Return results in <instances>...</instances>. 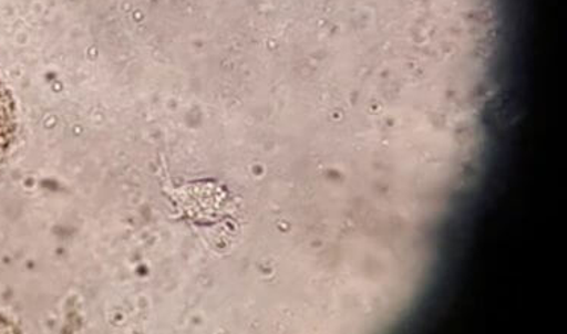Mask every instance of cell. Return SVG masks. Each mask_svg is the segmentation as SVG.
Instances as JSON below:
<instances>
[{
	"label": "cell",
	"instance_id": "1",
	"mask_svg": "<svg viewBox=\"0 0 567 334\" xmlns=\"http://www.w3.org/2000/svg\"><path fill=\"white\" fill-rule=\"evenodd\" d=\"M16 134L14 105L6 86L0 84V159L7 154Z\"/></svg>",
	"mask_w": 567,
	"mask_h": 334
}]
</instances>
